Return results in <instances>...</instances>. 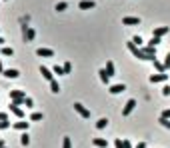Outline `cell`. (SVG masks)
<instances>
[{"label": "cell", "instance_id": "6da1fadb", "mask_svg": "<svg viewBox=\"0 0 170 148\" xmlns=\"http://www.w3.org/2000/svg\"><path fill=\"white\" fill-rule=\"evenodd\" d=\"M74 110L80 114L82 118H90V110H88L84 104H80V102H74Z\"/></svg>", "mask_w": 170, "mask_h": 148}, {"label": "cell", "instance_id": "7a4b0ae2", "mask_svg": "<svg viewBox=\"0 0 170 148\" xmlns=\"http://www.w3.org/2000/svg\"><path fill=\"white\" fill-rule=\"evenodd\" d=\"M134 108H136V100H134V98H130L128 102L124 104V108H122V116H128V114L132 112Z\"/></svg>", "mask_w": 170, "mask_h": 148}, {"label": "cell", "instance_id": "3957f363", "mask_svg": "<svg viewBox=\"0 0 170 148\" xmlns=\"http://www.w3.org/2000/svg\"><path fill=\"white\" fill-rule=\"evenodd\" d=\"M168 80V74H164V72H158V74H152L150 76V82L152 84H156V82H166Z\"/></svg>", "mask_w": 170, "mask_h": 148}, {"label": "cell", "instance_id": "277c9868", "mask_svg": "<svg viewBox=\"0 0 170 148\" xmlns=\"http://www.w3.org/2000/svg\"><path fill=\"white\" fill-rule=\"evenodd\" d=\"M40 74H42V78L48 80V82H50V80H54V72H52V70H48L46 66H40Z\"/></svg>", "mask_w": 170, "mask_h": 148}, {"label": "cell", "instance_id": "5b68a950", "mask_svg": "<svg viewBox=\"0 0 170 148\" xmlns=\"http://www.w3.org/2000/svg\"><path fill=\"white\" fill-rule=\"evenodd\" d=\"M140 50H142V52L146 54V56L150 58V60H154V58H156V48H152V46H142Z\"/></svg>", "mask_w": 170, "mask_h": 148}, {"label": "cell", "instance_id": "8992f818", "mask_svg": "<svg viewBox=\"0 0 170 148\" xmlns=\"http://www.w3.org/2000/svg\"><path fill=\"white\" fill-rule=\"evenodd\" d=\"M122 24H124V26H136V24H140V18H134V16H126V18H122Z\"/></svg>", "mask_w": 170, "mask_h": 148}, {"label": "cell", "instance_id": "52a82bcc", "mask_svg": "<svg viewBox=\"0 0 170 148\" xmlns=\"http://www.w3.org/2000/svg\"><path fill=\"white\" fill-rule=\"evenodd\" d=\"M126 90V86L124 84H112V86L108 88V92L110 94H120V92H124Z\"/></svg>", "mask_w": 170, "mask_h": 148}, {"label": "cell", "instance_id": "ba28073f", "mask_svg": "<svg viewBox=\"0 0 170 148\" xmlns=\"http://www.w3.org/2000/svg\"><path fill=\"white\" fill-rule=\"evenodd\" d=\"M168 30H170L168 26H158V28H154V30H152V36H158V38H162V36L166 34Z\"/></svg>", "mask_w": 170, "mask_h": 148}, {"label": "cell", "instance_id": "9c48e42d", "mask_svg": "<svg viewBox=\"0 0 170 148\" xmlns=\"http://www.w3.org/2000/svg\"><path fill=\"white\" fill-rule=\"evenodd\" d=\"M36 54H38V56H44V58H52V56H54V52H52L50 48H38Z\"/></svg>", "mask_w": 170, "mask_h": 148}, {"label": "cell", "instance_id": "30bf717a", "mask_svg": "<svg viewBox=\"0 0 170 148\" xmlns=\"http://www.w3.org/2000/svg\"><path fill=\"white\" fill-rule=\"evenodd\" d=\"M26 96V92L20 90V88H16V90H10V100H16V98H24Z\"/></svg>", "mask_w": 170, "mask_h": 148}, {"label": "cell", "instance_id": "8fae6325", "mask_svg": "<svg viewBox=\"0 0 170 148\" xmlns=\"http://www.w3.org/2000/svg\"><path fill=\"white\" fill-rule=\"evenodd\" d=\"M78 6H80V10H90V8H94L96 4H94V0H82Z\"/></svg>", "mask_w": 170, "mask_h": 148}, {"label": "cell", "instance_id": "7c38bea8", "mask_svg": "<svg viewBox=\"0 0 170 148\" xmlns=\"http://www.w3.org/2000/svg\"><path fill=\"white\" fill-rule=\"evenodd\" d=\"M10 112L14 114V116H18V118H22V116H24V110L18 106V104H10Z\"/></svg>", "mask_w": 170, "mask_h": 148}, {"label": "cell", "instance_id": "4fadbf2b", "mask_svg": "<svg viewBox=\"0 0 170 148\" xmlns=\"http://www.w3.org/2000/svg\"><path fill=\"white\" fill-rule=\"evenodd\" d=\"M2 74L6 76V78H18V76H20V72L16 68H8V70H4Z\"/></svg>", "mask_w": 170, "mask_h": 148}, {"label": "cell", "instance_id": "5bb4252c", "mask_svg": "<svg viewBox=\"0 0 170 148\" xmlns=\"http://www.w3.org/2000/svg\"><path fill=\"white\" fill-rule=\"evenodd\" d=\"M92 144H94L96 148H108V142H106L104 138H94V140H92Z\"/></svg>", "mask_w": 170, "mask_h": 148}, {"label": "cell", "instance_id": "9a60e30c", "mask_svg": "<svg viewBox=\"0 0 170 148\" xmlns=\"http://www.w3.org/2000/svg\"><path fill=\"white\" fill-rule=\"evenodd\" d=\"M34 34H36V32H34V28H30V26H24V38H26V40H32Z\"/></svg>", "mask_w": 170, "mask_h": 148}, {"label": "cell", "instance_id": "2e32d148", "mask_svg": "<svg viewBox=\"0 0 170 148\" xmlns=\"http://www.w3.org/2000/svg\"><path fill=\"white\" fill-rule=\"evenodd\" d=\"M28 126H30V122H24V120L14 122V128H16V130H28Z\"/></svg>", "mask_w": 170, "mask_h": 148}, {"label": "cell", "instance_id": "e0dca14e", "mask_svg": "<svg viewBox=\"0 0 170 148\" xmlns=\"http://www.w3.org/2000/svg\"><path fill=\"white\" fill-rule=\"evenodd\" d=\"M152 64H154V68L158 70V72H166V68H164V64H162V62L158 60V58H154V60H152Z\"/></svg>", "mask_w": 170, "mask_h": 148}, {"label": "cell", "instance_id": "ac0fdd59", "mask_svg": "<svg viewBox=\"0 0 170 148\" xmlns=\"http://www.w3.org/2000/svg\"><path fill=\"white\" fill-rule=\"evenodd\" d=\"M98 74H100V80H102L104 84H108V82H110V76L106 74V68H100V70H98Z\"/></svg>", "mask_w": 170, "mask_h": 148}, {"label": "cell", "instance_id": "d6986e66", "mask_svg": "<svg viewBox=\"0 0 170 148\" xmlns=\"http://www.w3.org/2000/svg\"><path fill=\"white\" fill-rule=\"evenodd\" d=\"M50 90H52L54 94L60 92V84H58V80H50Z\"/></svg>", "mask_w": 170, "mask_h": 148}, {"label": "cell", "instance_id": "ffe728a7", "mask_svg": "<svg viewBox=\"0 0 170 148\" xmlns=\"http://www.w3.org/2000/svg\"><path fill=\"white\" fill-rule=\"evenodd\" d=\"M0 54H2V56H12L14 50H12L10 46H2V48H0Z\"/></svg>", "mask_w": 170, "mask_h": 148}, {"label": "cell", "instance_id": "44dd1931", "mask_svg": "<svg viewBox=\"0 0 170 148\" xmlns=\"http://www.w3.org/2000/svg\"><path fill=\"white\" fill-rule=\"evenodd\" d=\"M160 42H162V40H160V38H158V36H152V38H150V40H148V44H146V46H152V48H156V46H158V44H160Z\"/></svg>", "mask_w": 170, "mask_h": 148}, {"label": "cell", "instance_id": "7402d4cb", "mask_svg": "<svg viewBox=\"0 0 170 148\" xmlns=\"http://www.w3.org/2000/svg\"><path fill=\"white\" fill-rule=\"evenodd\" d=\"M20 144H22V146H28V144H30V136H28L26 132L20 136Z\"/></svg>", "mask_w": 170, "mask_h": 148}, {"label": "cell", "instance_id": "603a6c76", "mask_svg": "<svg viewBox=\"0 0 170 148\" xmlns=\"http://www.w3.org/2000/svg\"><path fill=\"white\" fill-rule=\"evenodd\" d=\"M106 124H108V118H100V120L96 122V128L102 130V128H106Z\"/></svg>", "mask_w": 170, "mask_h": 148}, {"label": "cell", "instance_id": "cb8c5ba5", "mask_svg": "<svg viewBox=\"0 0 170 148\" xmlns=\"http://www.w3.org/2000/svg\"><path fill=\"white\" fill-rule=\"evenodd\" d=\"M106 74H108V76H112L114 74V64H112V62H106Z\"/></svg>", "mask_w": 170, "mask_h": 148}, {"label": "cell", "instance_id": "d4e9b609", "mask_svg": "<svg viewBox=\"0 0 170 148\" xmlns=\"http://www.w3.org/2000/svg\"><path fill=\"white\" fill-rule=\"evenodd\" d=\"M132 42H134V44H136V46H138V48H140V46H142V44H144V40H142V38H140L138 34H136V36L132 38Z\"/></svg>", "mask_w": 170, "mask_h": 148}, {"label": "cell", "instance_id": "484cf974", "mask_svg": "<svg viewBox=\"0 0 170 148\" xmlns=\"http://www.w3.org/2000/svg\"><path fill=\"white\" fill-rule=\"evenodd\" d=\"M30 120H32V122H38V120H42V112H34L32 116H30Z\"/></svg>", "mask_w": 170, "mask_h": 148}, {"label": "cell", "instance_id": "4316f807", "mask_svg": "<svg viewBox=\"0 0 170 148\" xmlns=\"http://www.w3.org/2000/svg\"><path fill=\"white\" fill-rule=\"evenodd\" d=\"M62 148H72V142L68 136H64V140H62Z\"/></svg>", "mask_w": 170, "mask_h": 148}, {"label": "cell", "instance_id": "83f0119b", "mask_svg": "<svg viewBox=\"0 0 170 148\" xmlns=\"http://www.w3.org/2000/svg\"><path fill=\"white\" fill-rule=\"evenodd\" d=\"M52 72L60 76V74H64V68H62V66H58V64H56V66H54V68H52Z\"/></svg>", "mask_w": 170, "mask_h": 148}, {"label": "cell", "instance_id": "f1b7e54d", "mask_svg": "<svg viewBox=\"0 0 170 148\" xmlns=\"http://www.w3.org/2000/svg\"><path fill=\"white\" fill-rule=\"evenodd\" d=\"M66 8H68V4H66V2H58V4H56V10H58V12L66 10Z\"/></svg>", "mask_w": 170, "mask_h": 148}, {"label": "cell", "instance_id": "f546056e", "mask_svg": "<svg viewBox=\"0 0 170 148\" xmlns=\"http://www.w3.org/2000/svg\"><path fill=\"white\" fill-rule=\"evenodd\" d=\"M24 104H26V108H32L34 106V100L30 98V96H26V98H24Z\"/></svg>", "mask_w": 170, "mask_h": 148}, {"label": "cell", "instance_id": "4dcf8cb0", "mask_svg": "<svg viewBox=\"0 0 170 148\" xmlns=\"http://www.w3.org/2000/svg\"><path fill=\"white\" fill-rule=\"evenodd\" d=\"M158 122H160V124H162V126H164L166 130H170V120H166V118H160Z\"/></svg>", "mask_w": 170, "mask_h": 148}, {"label": "cell", "instance_id": "1f68e13d", "mask_svg": "<svg viewBox=\"0 0 170 148\" xmlns=\"http://www.w3.org/2000/svg\"><path fill=\"white\" fill-rule=\"evenodd\" d=\"M6 128H10V122L8 120H0V130H6Z\"/></svg>", "mask_w": 170, "mask_h": 148}, {"label": "cell", "instance_id": "d6a6232c", "mask_svg": "<svg viewBox=\"0 0 170 148\" xmlns=\"http://www.w3.org/2000/svg\"><path fill=\"white\" fill-rule=\"evenodd\" d=\"M162 64H164V68H166V70H170V52L166 54V58H164V62H162Z\"/></svg>", "mask_w": 170, "mask_h": 148}, {"label": "cell", "instance_id": "836d02e7", "mask_svg": "<svg viewBox=\"0 0 170 148\" xmlns=\"http://www.w3.org/2000/svg\"><path fill=\"white\" fill-rule=\"evenodd\" d=\"M62 68H64V74H70V72H72V64H70V62H66Z\"/></svg>", "mask_w": 170, "mask_h": 148}, {"label": "cell", "instance_id": "e575fe53", "mask_svg": "<svg viewBox=\"0 0 170 148\" xmlns=\"http://www.w3.org/2000/svg\"><path fill=\"white\" fill-rule=\"evenodd\" d=\"M160 118H166V120H170V108H166V110L160 114Z\"/></svg>", "mask_w": 170, "mask_h": 148}, {"label": "cell", "instance_id": "d590c367", "mask_svg": "<svg viewBox=\"0 0 170 148\" xmlns=\"http://www.w3.org/2000/svg\"><path fill=\"white\" fill-rule=\"evenodd\" d=\"M114 146H116V148H124V144H122L120 138H116V140H114Z\"/></svg>", "mask_w": 170, "mask_h": 148}, {"label": "cell", "instance_id": "8d00e7d4", "mask_svg": "<svg viewBox=\"0 0 170 148\" xmlns=\"http://www.w3.org/2000/svg\"><path fill=\"white\" fill-rule=\"evenodd\" d=\"M162 94H164V96H170V86H168V84L162 88Z\"/></svg>", "mask_w": 170, "mask_h": 148}, {"label": "cell", "instance_id": "74e56055", "mask_svg": "<svg viewBox=\"0 0 170 148\" xmlns=\"http://www.w3.org/2000/svg\"><path fill=\"white\" fill-rule=\"evenodd\" d=\"M24 98H26V96H24ZM24 98H16V100H12V104H18V106H20V104H24Z\"/></svg>", "mask_w": 170, "mask_h": 148}, {"label": "cell", "instance_id": "f35d334b", "mask_svg": "<svg viewBox=\"0 0 170 148\" xmlns=\"http://www.w3.org/2000/svg\"><path fill=\"white\" fill-rule=\"evenodd\" d=\"M122 144H124V148H134L132 144H130V140H122Z\"/></svg>", "mask_w": 170, "mask_h": 148}, {"label": "cell", "instance_id": "ab89813d", "mask_svg": "<svg viewBox=\"0 0 170 148\" xmlns=\"http://www.w3.org/2000/svg\"><path fill=\"white\" fill-rule=\"evenodd\" d=\"M0 120H8V114L6 112H0Z\"/></svg>", "mask_w": 170, "mask_h": 148}, {"label": "cell", "instance_id": "60d3db41", "mask_svg": "<svg viewBox=\"0 0 170 148\" xmlns=\"http://www.w3.org/2000/svg\"><path fill=\"white\" fill-rule=\"evenodd\" d=\"M134 148H146V142H138V144H136Z\"/></svg>", "mask_w": 170, "mask_h": 148}, {"label": "cell", "instance_id": "b9f144b4", "mask_svg": "<svg viewBox=\"0 0 170 148\" xmlns=\"http://www.w3.org/2000/svg\"><path fill=\"white\" fill-rule=\"evenodd\" d=\"M4 146H6V142H4L2 138H0V148H4Z\"/></svg>", "mask_w": 170, "mask_h": 148}, {"label": "cell", "instance_id": "7bdbcfd3", "mask_svg": "<svg viewBox=\"0 0 170 148\" xmlns=\"http://www.w3.org/2000/svg\"><path fill=\"white\" fill-rule=\"evenodd\" d=\"M4 72V68H2V60H0V74H2Z\"/></svg>", "mask_w": 170, "mask_h": 148}, {"label": "cell", "instance_id": "ee69618b", "mask_svg": "<svg viewBox=\"0 0 170 148\" xmlns=\"http://www.w3.org/2000/svg\"><path fill=\"white\" fill-rule=\"evenodd\" d=\"M2 44H4V38H2V36H0V46H2Z\"/></svg>", "mask_w": 170, "mask_h": 148}, {"label": "cell", "instance_id": "f6af8a7d", "mask_svg": "<svg viewBox=\"0 0 170 148\" xmlns=\"http://www.w3.org/2000/svg\"><path fill=\"white\" fill-rule=\"evenodd\" d=\"M4 148H8V146H4Z\"/></svg>", "mask_w": 170, "mask_h": 148}]
</instances>
